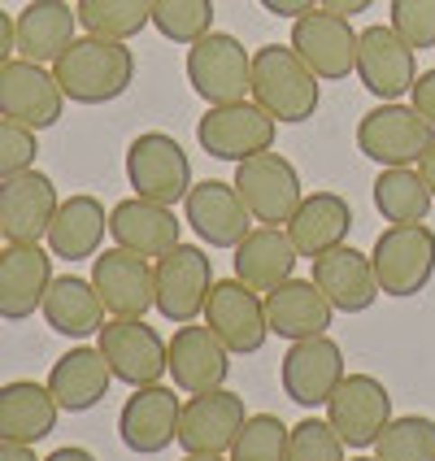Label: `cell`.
Wrapping results in <instances>:
<instances>
[{
	"mask_svg": "<svg viewBox=\"0 0 435 461\" xmlns=\"http://www.w3.org/2000/svg\"><path fill=\"white\" fill-rule=\"evenodd\" d=\"M52 75L61 83L66 101L109 104L131 92V83H135V52L127 49V40L78 35L75 44L52 61Z\"/></svg>",
	"mask_w": 435,
	"mask_h": 461,
	"instance_id": "cell-1",
	"label": "cell"
},
{
	"mask_svg": "<svg viewBox=\"0 0 435 461\" xmlns=\"http://www.w3.org/2000/svg\"><path fill=\"white\" fill-rule=\"evenodd\" d=\"M249 96L279 127L283 122L287 127H301L322 104V78L296 57L292 44H261L253 52V87H249Z\"/></svg>",
	"mask_w": 435,
	"mask_h": 461,
	"instance_id": "cell-2",
	"label": "cell"
},
{
	"mask_svg": "<svg viewBox=\"0 0 435 461\" xmlns=\"http://www.w3.org/2000/svg\"><path fill=\"white\" fill-rule=\"evenodd\" d=\"M370 266L384 296L410 301L435 279V230L427 222H392L370 249Z\"/></svg>",
	"mask_w": 435,
	"mask_h": 461,
	"instance_id": "cell-3",
	"label": "cell"
},
{
	"mask_svg": "<svg viewBox=\"0 0 435 461\" xmlns=\"http://www.w3.org/2000/svg\"><path fill=\"white\" fill-rule=\"evenodd\" d=\"M183 70H187L192 92L205 104L249 101V87H253V52L244 49L235 35H227V31H209L196 44H187Z\"/></svg>",
	"mask_w": 435,
	"mask_h": 461,
	"instance_id": "cell-4",
	"label": "cell"
},
{
	"mask_svg": "<svg viewBox=\"0 0 435 461\" xmlns=\"http://www.w3.org/2000/svg\"><path fill=\"white\" fill-rule=\"evenodd\" d=\"M127 183L135 196L175 209L192 192V161L175 135L144 131L127 144Z\"/></svg>",
	"mask_w": 435,
	"mask_h": 461,
	"instance_id": "cell-5",
	"label": "cell"
},
{
	"mask_svg": "<svg viewBox=\"0 0 435 461\" xmlns=\"http://www.w3.org/2000/svg\"><path fill=\"white\" fill-rule=\"evenodd\" d=\"M435 144V127L401 101H379L358 122V153L379 166H418Z\"/></svg>",
	"mask_w": 435,
	"mask_h": 461,
	"instance_id": "cell-6",
	"label": "cell"
},
{
	"mask_svg": "<svg viewBox=\"0 0 435 461\" xmlns=\"http://www.w3.org/2000/svg\"><path fill=\"white\" fill-rule=\"evenodd\" d=\"M275 135H279V122L257 101L209 104L196 122V144L213 161H249L257 153H270Z\"/></svg>",
	"mask_w": 435,
	"mask_h": 461,
	"instance_id": "cell-7",
	"label": "cell"
},
{
	"mask_svg": "<svg viewBox=\"0 0 435 461\" xmlns=\"http://www.w3.org/2000/svg\"><path fill=\"white\" fill-rule=\"evenodd\" d=\"M235 192L244 196V205L261 227H287L296 205L305 201L301 175L283 153H257L249 161H235Z\"/></svg>",
	"mask_w": 435,
	"mask_h": 461,
	"instance_id": "cell-8",
	"label": "cell"
},
{
	"mask_svg": "<svg viewBox=\"0 0 435 461\" xmlns=\"http://www.w3.org/2000/svg\"><path fill=\"white\" fill-rule=\"evenodd\" d=\"M153 283H157V301L153 309L166 318V322H196L205 313L209 287H213V261H209L205 249L196 244H179L166 257L153 261Z\"/></svg>",
	"mask_w": 435,
	"mask_h": 461,
	"instance_id": "cell-9",
	"label": "cell"
},
{
	"mask_svg": "<svg viewBox=\"0 0 435 461\" xmlns=\"http://www.w3.org/2000/svg\"><path fill=\"white\" fill-rule=\"evenodd\" d=\"M205 327L231 348V357H253L270 339V322H266V301L240 279H213L205 301Z\"/></svg>",
	"mask_w": 435,
	"mask_h": 461,
	"instance_id": "cell-10",
	"label": "cell"
},
{
	"mask_svg": "<svg viewBox=\"0 0 435 461\" xmlns=\"http://www.w3.org/2000/svg\"><path fill=\"white\" fill-rule=\"evenodd\" d=\"M96 348L104 353L113 379L127 387L161 384V375H170L166 339L144 318H109L101 327V335H96Z\"/></svg>",
	"mask_w": 435,
	"mask_h": 461,
	"instance_id": "cell-11",
	"label": "cell"
},
{
	"mask_svg": "<svg viewBox=\"0 0 435 461\" xmlns=\"http://www.w3.org/2000/svg\"><path fill=\"white\" fill-rule=\"evenodd\" d=\"M66 113V92L52 66L14 57L0 66V118H14L31 131H49Z\"/></svg>",
	"mask_w": 435,
	"mask_h": 461,
	"instance_id": "cell-12",
	"label": "cell"
},
{
	"mask_svg": "<svg viewBox=\"0 0 435 461\" xmlns=\"http://www.w3.org/2000/svg\"><path fill=\"white\" fill-rule=\"evenodd\" d=\"M287 44L322 83L358 75V31L349 18H340L331 9H309L305 18H296Z\"/></svg>",
	"mask_w": 435,
	"mask_h": 461,
	"instance_id": "cell-13",
	"label": "cell"
},
{
	"mask_svg": "<svg viewBox=\"0 0 435 461\" xmlns=\"http://www.w3.org/2000/svg\"><path fill=\"white\" fill-rule=\"evenodd\" d=\"M327 422L344 439V448H375L379 431L392 422V392L375 375H344L327 401Z\"/></svg>",
	"mask_w": 435,
	"mask_h": 461,
	"instance_id": "cell-14",
	"label": "cell"
},
{
	"mask_svg": "<svg viewBox=\"0 0 435 461\" xmlns=\"http://www.w3.org/2000/svg\"><path fill=\"white\" fill-rule=\"evenodd\" d=\"M358 78L375 101H401L418 83V49H410L387 23L358 31Z\"/></svg>",
	"mask_w": 435,
	"mask_h": 461,
	"instance_id": "cell-15",
	"label": "cell"
},
{
	"mask_svg": "<svg viewBox=\"0 0 435 461\" xmlns=\"http://www.w3.org/2000/svg\"><path fill=\"white\" fill-rule=\"evenodd\" d=\"M179 413L183 401L175 387L149 384L135 387L127 396V405L118 413V439L140 457H157L170 444H179Z\"/></svg>",
	"mask_w": 435,
	"mask_h": 461,
	"instance_id": "cell-16",
	"label": "cell"
},
{
	"mask_svg": "<svg viewBox=\"0 0 435 461\" xmlns=\"http://www.w3.org/2000/svg\"><path fill=\"white\" fill-rule=\"evenodd\" d=\"M92 287L101 292L109 318H144L157 301L153 261L113 244L92 257Z\"/></svg>",
	"mask_w": 435,
	"mask_h": 461,
	"instance_id": "cell-17",
	"label": "cell"
},
{
	"mask_svg": "<svg viewBox=\"0 0 435 461\" xmlns=\"http://www.w3.org/2000/svg\"><path fill=\"white\" fill-rule=\"evenodd\" d=\"M349 370H344V348L331 335H313V339H296L283 353V392L287 401H296L301 410H318L331 401V392L340 387Z\"/></svg>",
	"mask_w": 435,
	"mask_h": 461,
	"instance_id": "cell-18",
	"label": "cell"
},
{
	"mask_svg": "<svg viewBox=\"0 0 435 461\" xmlns=\"http://www.w3.org/2000/svg\"><path fill=\"white\" fill-rule=\"evenodd\" d=\"M57 205H61L57 183L35 166L14 179H0V235H5V244H40L52 227Z\"/></svg>",
	"mask_w": 435,
	"mask_h": 461,
	"instance_id": "cell-19",
	"label": "cell"
},
{
	"mask_svg": "<svg viewBox=\"0 0 435 461\" xmlns=\"http://www.w3.org/2000/svg\"><path fill=\"white\" fill-rule=\"evenodd\" d=\"M183 218L196 230V240L209 249H235L253 230V213L244 205V196L235 192V183L222 179L192 183V192L183 201Z\"/></svg>",
	"mask_w": 435,
	"mask_h": 461,
	"instance_id": "cell-20",
	"label": "cell"
},
{
	"mask_svg": "<svg viewBox=\"0 0 435 461\" xmlns=\"http://www.w3.org/2000/svg\"><path fill=\"white\" fill-rule=\"evenodd\" d=\"M249 422L244 396L213 387L201 396H187L179 413V444L183 453H231L240 427Z\"/></svg>",
	"mask_w": 435,
	"mask_h": 461,
	"instance_id": "cell-21",
	"label": "cell"
},
{
	"mask_svg": "<svg viewBox=\"0 0 435 461\" xmlns=\"http://www.w3.org/2000/svg\"><path fill=\"white\" fill-rule=\"evenodd\" d=\"M166 353H170V379L183 396H201V392H213V387L227 384L231 348L209 327L183 322L179 331L166 339Z\"/></svg>",
	"mask_w": 435,
	"mask_h": 461,
	"instance_id": "cell-22",
	"label": "cell"
},
{
	"mask_svg": "<svg viewBox=\"0 0 435 461\" xmlns=\"http://www.w3.org/2000/svg\"><path fill=\"white\" fill-rule=\"evenodd\" d=\"M52 283V253L44 244H5L0 249V318L26 322L44 305Z\"/></svg>",
	"mask_w": 435,
	"mask_h": 461,
	"instance_id": "cell-23",
	"label": "cell"
},
{
	"mask_svg": "<svg viewBox=\"0 0 435 461\" xmlns=\"http://www.w3.org/2000/svg\"><path fill=\"white\" fill-rule=\"evenodd\" d=\"M109 235L118 249H131V253L149 257H166L170 249L183 244V227L175 218L170 205H157V201H144V196H131V201H118L109 209Z\"/></svg>",
	"mask_w": 435,
	"mask_h": 461,
	"instance_id": "cell-24",
	"label": "cell"
},
{
	"mask_svg": "<svg viewBox=\"0 0 435 461\" xmlns=\"http://www.w3.org/2000/svg\"><path fill=\"white\" fill-rule=\"evenodd\" d=\"M313 283L322 287V296L331 301L335 313H366L384 296L370 253H361L353 244H340L331 253L313 257Z\"/></svg>",
	"mask_w": 435,
	"mask_h": 461,
	"instance_id": "cell-25",
	"label": "cell"
},
{
	"mask_svg": "<svg viewBox=\"0 0 435 461\" xmlns=\"http://www.w3.org/2000/svg\"><path fill=\"white\" fill-rule=\"evenodd\" d=\"M261 301H266L270 331L283 335L287 344L327 335V327H331V318H335V309H331V301L322 296V287L313 279H296V275L287 283H279L275 292H266Z\"/></svg>",
	"mask_w": 435,
	"mask_h": 461,
	"instance_id": "cell-26",
	"label": "cell"
},
{
	"mask_svg": "<svg viewBox=\"0 0 435 461\" xmlns=\"http://www.w3.org/2000/svg\"><path fill=\"white\" fill-rule=\"evenodd\" d=\"M231 253H235L231 257L235 261V279L249 283L261 296L292 279L296 275V261H301L287 227H253Z\"/></svg>",
	"mask_w": 435,
	"mask_h": 461,
	"instance_id": "cell-27",
	"label": "cell"
},
{
	"mask_svg": "<svg viewBox=\"0 0 435 461\" xmlns=\"http://www.w3.org/2000/svg\"><path fill=\"white\" fill-rule=\"evenodd\" d=\"M109 384H113V370H109L101 348H92V344H75L70 353L52 361L49 370V392L57 396L61 413L96 410L109 396Z\"/></svg>",
	"mask_w": 435,
	"mask_h": 461,
	"instance_id": "cell-28",
	"label": "cell"
},
{
	"mask_svg": "<svg viewBox=\"0 0 435 461\" xmlns=\"http://www.w3.org/2000/svg\"><path fill=\"white\" fill-rule=\"evenodd\" d=\"M14 35H18V57L52 66L78 40V14L66 0H31L14 18Z\"/></svg>",
	"mask_w": 435,
	"mask_h": 461,
	"instance_id": "cell-29",
	"label": "cell"
},
{
	"mask_svg": "<svg viewBox=\"0 0 435 461\" xmlns=\"http://www.w3.org/2000/svg\"><path fill=\"white\" fill-rule=\"evenodd\" d=\"M104 235H109V209L78 192V196H66L57 213H52V227H49V253L61 257V261H87V257L101 253Z\"/></svg>",
	"mask_w": 435,
	"mask_h": 461,
	"instance_id": "cell-30",
	"label": "cell"
},
{
	"mask_svg": "<svg viewBox=\"0 0 435 461\" xmlns=\"http://www.w3.org/2000/svg\"><path fill=\"white\" fill-rule=\"evenodd\" d=\"M349 230H353V205L340 192H309L287 222V235L301 257H322L349 244Z\"/></svg>",
	"mask_w": 435,
	"mask_h": 461,
	"instance_id": "cell-31",
	"label": "cell"
},
{
	"mask_svg": "<svg viewBox=\"0 0 435 461\" xmlns=\"http://www.w3.org/2000/svg\"><path fill=\"white\" fill-rule=\"evenodd\" d=\"M57 396L49 384H31V379H14L0 387V439L5 444H40L57 431Z\"/></svg>",
	"mask_w": 435,
	"mask_h": 461,
	"instance_id": "cell-32",
	"label": "cell"
},
{
	"mask_svg": "<svg viewBox=\"0 0 435 461\" xmlns=\"http://www.w3.org/2000/svg\"><path fill=\"white\" fill-rule=\"evenodd\" d=\"M40 313H44V322L52 331L66 335V339H92V335H101L104 318H109L101 292L92 287V279H78V275L52 279Z\"/></svg>",
	"mask_w": 435,
	"mask_h": 461,
	"instance_id": "cell-33",
	"label": "cell"
},
{
	"mask_svg": "<svg viewBox=\"0 0 435 461\" xmlns=\"http://www.w3.org/2000/svg\"><path fill=\"white\" fill-rule=\"evenodd\" d=\"M370 192H375V209L384 222H427L435 205L418 166H384Z\"/></svg>",
	"mask_w": 435,
	"mask_h": 461,
	"instance_id": "cell-34",
	"label": "cell"
},
{
	"mask_svg": "<svg viewBox=\"0 0 435 461\" xmlns=\"http://www.w3.org/2000/svg\"><path fill=\"white\" fill-rule=\"evenodd\" d=\"M78 26L101 40H135L153 23V0H78Z\"/></svg>",
	"mask_w": 435,
	"mask_h": 461,
	"instance_id": "cell-35",
	"label": "cell"
},
{
	"mask_svg": "<svg viewBox=\"0 0 435 461\" xmlns=\"http://www.w3.org/2000/svg\"><path fill=\"white\" fill-rule=\"evenodd\" d=\"M379 461H435V418L427 413H401L392 418L375 439Z\"/></svg>",
	"mask_w": 435,
	"mask_h": 461,
	"instance_id": "cell-36",
	"label": "cell"
},
{
	"mask_svg": "<svg viewBox=\"0 0 435 461\" xmlns=\"http://www.w3.org/2000/svg\"><path fill=\"white\" fill-rule=\"evenodd\" d=\"M153 26L170 44H196L213 31V0H153Z\"/></svg>",
	"mask_w": 435,
	"mask_h": 461,
	"instance_id": "cell-37",
	"label": "cell"
},
{
	"mask_svg": "<svg viewBox=\"0 0 435 461\" xmlns=\"http://www.w3.org/2000/svg\"><path fill=\"white\" fill-rule=\"evenodd\" d=\"M287 422L275 413H253L231 444V461H287Z\"/></svg>",
	"mask_w": 435,
	"mask_h": 461,
	"instance_id": "cell-38",
	"label": "cell"
},
{
	"mask_svg": "<svg viewBox=\"0 0 435 461\" xmlns=\"http://www.w3.org/2000/svg\"><path fill=\"white\" fill-rule=\"evenodd\" d=\"M344 453H349L344 439L322 418H301L287 431V461H349Z\"/></svg>",
	"mask_w": 435,
	"mask_h": 461,
	"instance_id": "cell-39",
	"label": "cell"
},
{
	"mask_svg": "<svg viewBox=\"0 0 435 461\" xmlns=\"http://www.w3.org/2000/svg\"><path fill=\"white\" fill-rule=\"evenodd\" d=\"M392 31L410 49H435V0H392Z\"/></svg>",
	"mask_w": 435,
	"mask_h": 461,
	"instance_id": "cell-40",
	"label": "cell"
},
{
	"mask_svg": "<svg viewBox=\"0 0 435 461\" xmlns=\"http://www.w3.org/2000/svg\"><path fill=\"white\" fill-rule=\"evenodd\" d=\"M35 135L40 131L23 127L14 118H0V179H14V175L35 166V157H40V140Z\"/></svg>",
	"mask_w": 435,
	"mask_h": 461,
	"instance_id": "cell-41",
	"label": "cell"
},
{
	"mask_svg": "<svg viewBox=\"0 0 435 461\" xmlns=\"http://www.w3.org/2000/svg\"><path fill=\"white\" fill-rule=\"evenodd\" d=\"M410 104L435 127V70L418 75V83H413V92H410Z\"/></svg>",
	"mask_w": 435,
	"mask_h": 461,
	"instance_id": "cell-42",
	"label": "cell"
},
{
	"mask_svg": "<svg viewBox=\"0 0 435 461\" xmlns=\"http://www.w3.org/2000/svg\"><path fill=\"white\" fill-rule=\"evenodd\" d=\"M261 9L283 18V23H296V18H305L309 9H318V0H261Z\"/></svg>",
	"mask_w": 435,
	"mask_h": 461,
	"instance_id": "cell-43",
	"label": "cell"
},
{
	"mask_svg": "<svg viewBox=\"0 0 435 461\" xmlns=\"http://www.w3.org/2000/svg\"><path fill=\"white\" fill-rule=\"evenodd\" d=\"M14 52H18V35H14V18L0 9V66L5 61H14Z\"/></svg>",
	"mask_w": 435,
	"mask_h": 461,
	"instance_id": "cell-44",
	"label": "cell"
},
{
	"mask_svg": "<svg viewBox=\"0 0 435 461\" xmlns=\"http://www.w3.org/2000/svg\"><path fill=\"white\" fill-rule=\"evenodd\" d=\"M375 0H318V9H331L340 18H353V14H366Z\"/></svg>",
	"mask_w": 435,
	"mask_h": 461,
	"instance_id": "cell-45",
	"label": "cell"
},
{
	"mask_svg": "<svg viewBox=\"0 0 435 461\" xmlns=\"http://www.w3.org/2000/svg\"><path fill=\"white\" fill-rule=\"evenodd\" d=\"M0 461H40V457H35V444H5L0 439Z\"/></svg>",
	"mask_w": 435,
	"mask_h": 461,
	"instance_id": "cell-46",
	"label": "cell"
},
{
	"mask_svg": "<svg viewBox=\"0 0 435 461\" xmlns=\"http://www.w3.org/2000/svg\"><path fill=\"white\" fill-rule=\"evenodd\" d=\"M44 461H96L87 448H78V444H66V448H52Z\"/></svg>",
	"mask_w": 435,
	"mask_h": 461,
	"instance_id": "cell-47",
	"label": "cell"
},
{
	"mask_svg": "<svg viewBox=\"0 0 435 461\" xmlns=\"http://www.w3.org/2000/svg\"><path fill=\"white\" fill-rule=\"evenodd\" d=\"M418 175H422V183H427V192L435 196V144L427 149V157L418 161Z\"/></svg>",
	"mask_w": 435,
	"mask_h": 461,
	"instance_id": "cell-48",
	"label": "cell"
},
{
	"mask_svg": "<svg viewBox=\"0 0 435 461\" xmlns=\"http://www.w3.org/2000/svg\"><path fill=\"white\" fill-rule=\"evenodd\" d=\"M183 461H231L222 453H183Z\"/></svg>",
	"mask_w": 435,
	"mask_h": 461,
	"instance_id": "cell-49",
	"label": "cell"
},
{
	"mask_svg": "<svg viewBox=\"0 0 435 461\" xmlns=\"http://www.w3.org/2000/svg\"><path fill=\"white\" fill-rule=\"evenodd\" d=\"M349 461H379V457H361V453H358V457H349Z\"/></svg>",
	"mask_w": 435,
	"mask_h": 461,
	"instance_id": "cell-50",
	"label": "cell"
},
{
	"mask_svg": "<svg viewBox=\"0 0 435 461\" xmlns=\"http://www.w3.org/2000/svg\"><path fill=\"white\" fill-rule=\"evenodd\" d=\"M0 240H5V235H0ZM0 249H5V244H0Z\"/></svg>",
	"mask_w": 435,
	"mask_h": 461,
	"instance_id": "cell-51",
	"label": "cell"
}]
</instances>
